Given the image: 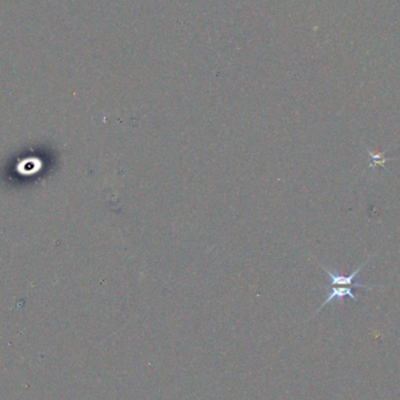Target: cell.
Segmentation results:
<instances>
[{"label": "cell", "mask_w": 400, "mask_h": 400, "mask_svg": "<svg viewBox=\"0 0 400 400\" xmlns=\"http://www.w3.org/2000/svg\"><path fill=\"white\" fill-rule=\"evenodd\" d=\"M369 151V154L371 156V159H372V164H371L370 166H375V165H381V166H384V163H385L386 161H390L391 158H386L385 154L384 153H375V152H372V151L367 150Z\"/></svg>", "instance_id": "3"}, {"label": "cell", "mask_w": 400, "mask_h": 400, "mask_svg": "<svg viewBox=\"0 0 400 400\" xmlns=\"http://www.w3.org/2000/svg\"><path fill=\"white\" fill-rule=\"evenodd\" d=\"M325 289H328V296H326V299L324 300L323 303H322L321 307L317 309L316 313L320 312L322 308L325 307V305L330 303L331 301H340L342 299H344V297H346V296L351 297V299L354 300V301L358 300L357 296L353 294L352 288L346 287V285H343V287H340V285H332L331 288L325 287Z\"/></svg>", "instance_id": "2"}, {"label": "cell", "mask_w": 400, "mask_h": 400, "mask_svg": "<svg viewBox=\"0 0 400 400\" xmlns=\"http://www.w3.org/2000/svg\"><path fill=\"white\" fill-rule=\"evenodd\" d=\"M372 259V256H370L364 263L362 264L361 267L357 268L356 271H353L350 275H343L340 274L337 271H330V269L326 268L323 264H321V267L323 271L326 273V275L329 276L330 282H331L332 285H340V287H343V285H351V287L354 288H365V289H373V288H382L379 285H366V284H362V283H353V280L358 276V273L362 271L364 266H366L369 263V261Z\"/></svg>", "instance_id": "1"}]
</instances>
